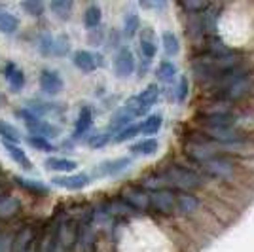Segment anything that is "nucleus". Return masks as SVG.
<instances>
[{
    "mask_svg": "<svg viewBox=\"0 0 254 252\" xmlns=\"http://www.w3.org/2000/svg\"><path fill=\"white\" fill-rule=\"evenodd\" d=\"M254 89V80L249 68L243 63H237L222 70L218 84L212 87L211 91H214V95L218 97V101L224 103H237L243 101L249 95L253 93Z\"/></svg>",
    "mask_w": 254,
    "mask_h": 252,
    "instance_id": "nucleus-1",
    "label": "nucleus"
},
{
    "mask_svg": "<svg viewBox=\"0 0 254 252\" xmlns=\"http://www.w3.org/2000/svg\"><path fill=\"white\" fill-rule=\"evenodd\" d=\"M93 124H95V106L89 105V103H84L78 110V116L74 120V127H72V135H70V140L76 142V140H82V138L93 131Z\"/></svg>",
    "mask_w": 254,
    "mask_h": 252,
    "instance_id": "nucleus-7",
    "label": "nucleus"
},
{
    "mask_svg": "<svg viewBox=\"0 0 254 252\" xmlns=\"http://www.w3.org/2000/svg\"><path fill=\"white\" fill-rule=\"evenodd\" d=\"M150 209L163 216H171L177 210V191L173 189L150 191Z\"/></svg>",
    "mask_w": 254,
    "mask_h": 252,
    "instance_id": "nucleus-11",
    "label": "nucleus"
},
{
    "mask_svg": "<svg viewBox=\"0 0 254 252\" xmlns=\"http://www.w3.org/2000/svg\"><path fill=\"white\" fill-rule=\"evenodd\" d=\"M48 10L52 11V15L59 21H70L72 19V11H74V2L72 0H52L48 6Z\"/></svg>",
    "mask_w": 254,
    "mask_h": 252,
    "instance_id": "nucleus-23",
    "label": "nucleus"
},
{
    "mask_svg": "<svg viewBox=\"0 0 254 252\" xmlns=\"http://www.w3.org/2000/svg\"><path fill=\"white\" fill-rule=\"evenodd\" d=\"M23 210V203L21 199L10 191L8 188H4L0 191V222L2 224H8V222H13Z\"/></svg>",
    "mask_w": 254,
    "mask_h": 252,
    "instance_id": "nucleus-12",
    "label": "nucleus"
},
{
    "mask_svg": "<svg viewBox=\"0 0 254 252\" xmlns=\"http://www.w3.org/2000/svg\"><path fill=\"white\" fill-rule=\"evenodd\" d=\"M2 146H4V152L8 154V158L15 163V165H19L23 171H32V161L29 159L27 156V152H25V148L21 144H8V142H2Z\"/></svg>",
    "mask_w": 254,
    "mask_h": 252,
    "instance_id": "nucleus-20",
    "label": "nucleus"
},
{
    "mask_svg": "<svg viewBox=\"0 0 254 252\" xmlns=\"http://www.w3.org/2000/svg\"><path fill=\"white\" fill-rule=\"evenodd\" d=\"M156 76L161 84H177V66L171 61H161L156 68Z\"/></svg>",
    "mask_w": 254,
    "mask_h": 252,
    "instance_id": "nucleus-32",
    "label": "nucleus"
},
{
    "mask_svg": "<svg viewBox=\"0 0 254 252\" xmlns=\"http://www.w3.org/2000/svg\"><path fill=\"white\" fill-rule=\"evenodd\" d=\"M138 52L142 57V64H140V74H144L148 70V66L152 64V61L156 59L158 55V44L152 32H144L140 36V42H138Z\"/></svg>",
    "mask_w": 254,
    "mask_h": 252,
    "instance_id": "nucleus-17",
    "label": "nucleus"
},
{
    "mask_svg": "<svg viewBox=\"0 0 254 252\" xmlns=\"http://www.w3.org/2000/svg\"><path fill=\"white\" fill-rule=\"evenodd\" d=\"M159 99V87L156 84H150L148 87H144L140 93L129 97L126 101V108L133 114V118L137 120L140 116H144L152 106L158 103Z\"/></svg>",
    "mask_w": 254,
    "mask_h": 252,
    "instance_id": "nucleus-3",
    "label": "nucleus"
},
{
    "mask_svg": "<svg viewBox=\"0 0 254 252\" xmlns=\"http://www.w3.org/2000/svg\"><path fill=\"white\" fill-rule=\"evenodd\" d=\"M211 177L220 180H232L235 175V165H233V159H230L226 154H216L211 159H207L201 165Z\"/></svg>",
    "mask_w": 254,
    "mask_h": 252,
    "instance_id": "nucleus-8",
    "label": "nucleus"
},
{
    "mask_svg": "<svg viewBox=\"0 0 254 252\" xmlns=\"http://www.w3.org/2000/svg\"><path fill=\"white\" fill-rule=\"evenodd\" d=\"M122 201L133 212L135 210L137 212H146V210H150V191H146V189L140 188V186H131V188L124 189Z\"/></svg>",
    "mask_w": 254,
    "mask_h": 252,
    "instance_id": "nucleus-15",
    "label": "nucleus"
},
{
    "mask_svg": "<svg viewBox=\"0 0 254 252\" xmlns=\"http://www.w3.org/2000/svg\"><path fill=\"white\" fill-rule=\"evenodd\" d=\"M19 8H21V11L25 15H29L32 19H42L46 10H48L46 4L40 2V0H25V2L19 4Z\"/></svg>",
    "mask_w": 254,
    "mask_h": 252,
    "instance_id": "nucleus-33",
    "label": "nucleus"
},
{
    "mask_svg": "<svg viewBox=\"0 0 254 252\" xmlns=\"http://www.w3.org/2000/svg\"><path fill=\"white\" fill-rule=\"evenodd\" d=\"M199 199L193 193H186V191H177V210L182 216H191L193 212L199 209Z\"/></svg>",
    "mask_w": 254,
    "mask_h": 252,
    "instance_id": "nucleus-22",
    "label": "nucleus"
},
{
    "mask_svg": "<svg viewBox=\"0 0 254 252\" xmlns=\"http://www.w3.org/2000/svg\"><path fill=\"white\" fill-rule=\"evenodd\" d=\"M2 76H4V82H6L11 93H21L25 89V85H27L25 70L15 61H6L2 64Z\"/></svg>",
    "mask_w": 254,
    "mask_h": 252,
    "instance_id": "nucleus-14",
    "label": "nucleus"
},
{
    "mask_svg": "<svg viewBox=\"0 0 254 252\" xmlns=\"http://www.w3.org/2000/svg\"><path fill=\"white\" fill-rule=\"evenodd\" d=\"M50 182L55 188H63L66 191H82L93 182V177L89 173H72V175H57Z\"/></svg>",
    "mask_w": 254,
    "mask_h": 252,
    "instance_id": "nucleus-13",
    "label": "nucleus"
},
{
    "mask_svg": "<svg viewBox=\"0 0 254 252\" xmlns=\"http://www.w3.org/2000/svg\"><path fill=\"white\" fill-rule=\"evenodd\" d=\"M21 29V19L10 10H0V34L4 36H15Z\"/></svg>",
    "mask_w": 254,
    "mask_h": 252,
    "instance_id": "nucleus-21",
    "label": "nucleus"
},
{
    "mask_svg": "<svg viewBox=\"0 0 254 252\" xmlns=\"http://www.w3.org/2000/svg\"><path fill=\"white\" fill-rule=\"evenodd\" d=\"M112 72L120 80H129L137 72V59H135L133 52L127 46H122L114 53V57H112Z\"/></svg>",
    "mask_w": 254,
    "mask_h": 252,
    "instance_id": "nucleus-6",
    "label": "nucleus"
},
{
    "mask_svg": "<svg viewBox=\"0 0 254 252\" xmlns=\"http://www.w3.org/2000/svg\"><path fill=\"white\" fill-rule=\"evenodd\" d=\"M0 180H4V171H2V165H0Z\"/></svg>",
    "mask_w": 254,
    "mask_h": 252,
    "instance_id": "nucleus-42",
    "label": "nucleus"
},
{
    "mask_svg": "<svg viewBox=\"0 0 254 252\" xmlns=\"http://www.w3.org/2000/svg\"><path fill=\"white\" fill-rule=\"evenodd\" d=\"M82 23H84V27L87 29V32L99 29L101 23H103V10H101V6L99 4H89L84 10Z\"/></svg>",
    "mask_w": 254,
    "mask_h": 252,
    "instance_id": "nucleus-26",
    "label": "nucleus"
},
{
    "mask_svg": "<svg viewBox=\"0 0 254 252\" xmlns=\"http://www.w3.org/2000/svg\"><path fill=\"white\" fill-rule=\"evenodd\" d=\"M0 230H4V224H2V222H0Z\"/></svg>",
    "mask_w": 254,
    "mask_h": 252,
    "instance_id": "nucleus-44",
    "label": "nucleus"
},
{
    "mask_svg": "<svg viewBox=\"0 0 254 252\" xmlns=\"http://www.w3.org/2000/svg\"><path fill=\"white\" fill-rule=\"evenodd\" d=\"M72 64L80 72L91 74L97 68L105 66V55L99 52H91V50H76L72 53Z\"/></svg>",
    "mask_w": 254,
    "mask_h": 252,
    "instance_id": "nucleus-10",
    "label": "nucleus"
},
{
    "mask_svg": "<svg viewBox=\"0 0 254 252\" xmlns=\"http://www.w3.org/2000/svg\"><path fill=\"white\" fill-rule=\"evenodd\" d=\"M25 142H27L32 150L42 152V154H52V152L57 150L55 142H52V140H48V138H44V137H36V135H27V137H25Z\"/></svg>",
    "mask_w": 254,
    "mask_h": 252,
    "instance_id": "nucleus-34",
    "label": "nucleus"
},
{
    "mask_svg": "<svg viewBox=\"0 0 254 252\" xmlns=\"http://www.w3.org/2000/svg\"><path fill=\"white\" fill-rule=\"evenodd\" d=\"M72 44H70V38L66 36V34H55V38H53V50H52V57H66L68 53H70V48Z\"/></svg>",
    "mask_w": 254,
    "mask_h": 252,
    "instance_id": "nucleus-35",
    "label": "nucleus"
},
{
    "mask_svg": "<svg viewBox=\"0 0 254 252\" xmlns=\"http://www.w3.org/2000/svg\"><path fill=\"white\" fill-rule=\"evenodd\" d=\"M25 129H27V135L44 137L48 138V140H52V142L53 138L61 137V127L55 126L53 122H48V120H40V118H36L29 126H25Z\"/></svg>",
    "mask_w": 254,
    "mask_h": 252,
    "instance_id": "nucleus-18",
    "label": "nucleus"
},
{
    "mask_svg": "<svg viewBox=\"0 0 254 252\" xmlns=\"http://www.w3.org/2000/svg\"><path fill=\"white\" fill-rule=\"evenodd\" d=\"M11 182H13V186H17L19 189H23V191H25L27 195H31V197H48V195H50V186L44 184L42 180L15 175V177L11 179Z\"/></svg>",
    "mask_w": 254,
    "mask_h": 252,
    "instance_id": "nucleus-16",
    "label": "nucleus"
},
{
    "mask_svg": "<svg viewBox=\"0 0 254 252\" xmlns=\"http://www.w3.org/2000/svg\"><path fill=\"white\" fill-rule=\"evenodd\" d=\"M159 142L158 138H140L137 142H133L129 146V152L135 154V156H154L158 154Z\"/></svg>",
    "mask_w": 254,
    "mask_h": 252,
    "instance_id": "nucleus-27",
    "label": "nucleus"
},
{
    "mask_svg": "<svg viewBox=\"0 0 254 252\" xmlns=\"http://www.w3.org/2000/svg\"><path fill=\"white\" fill-rule=\"evenodd\" d=\"M161 46H163V50L169 53H179V40H177V36H175V32L173 31H163L161 32Z\"/></svg>",
    "mask_w": 254,
    "mask_h": 252,
    "instance_id": "nucleus-37",
    "label": "nucleus"
},
{
    "mask_svg": "<svg viewBox=\"0 0 254 252\" xmlns=\"http://www.w3.org/2000/svg\"><path fill=\"white\" fill-rule=\"evenodd\" d=\"M82 142H85L89 148H93V150H101V148H106L110 142H112V135L108 133V131H91V133H87L84 138H82Z\"/></svg>",
    "mask_w": 254,
    "mask_h": 252,
    "instance_id": "nucleus-30",
    "label": "nucleus"
},
{
    "mask_svg": "<svg viewBox=\"0 0 254 252\" xmlns=\"http://www.w3.org/2000/svg\"><path fill=\"white\" fill-rule=\"evenodd\" d=\"M53 38L55 34H52L50 31H40L36 36H34V50L40 53L42 57H52V50H53Z\"/></svg>",
    "mask_w": 254,
    "mask_h": 252,
    "instance_id": "nucleus-28",
    "label": "nucleus"
},
{
    "mask_svg": "<svg viewBox=\"0 0 254 252\" xmlns=\"http://www.w3.org/2000/svg\"><path fill=\"white\" fill-rule=\"evenodd\" d=\"M133 122H135L133 114L127 110L126 106H120L116 112H114V116H112V120H110V129H108V133L114 137V135L120 133L122 129L133 126Z\"/></svg>",
    "mask_w": 254,
    "mask_h": 252,
    "instance_id": "nucleus-24",
    "label": "nucleus"
},
{
    "mask_svg": "<svg viewBox=\"0 0 254 252\" xmlns=\"http://www.w3.org/2000/svg\"><path fill=\"white\" fill-rule=\"evenodd\" d=\"M137 126H138V135H142V137L146 138H154V135H158V131L163 126V118L159 114H150L140 124H137Z\"/></svg>",
    "mask_w": 254,
    "mask_h": 252,
    "instance_id": "nucleus-25",
    "label": "nucleus"
},
{
    "mask_svg": "<svg viewBox=\"0 0 254 252\" xmlns=\"http://www.w3.org/2000/svg\"><path fill=\"white\" fill-rule=\"evenodd\" d=\"M131 165H133V161H131V158H127V156L114 158V159H105V161H101V163L95 165L93 177H97V179H116L120 175H124Z\"/></svg>",
    "mask_w": 254,
    "mask_h": 252,
    "instance_id": "nucleus-9",
    "label": "nucleus"
},
{
    "mask_svg": "<svg viewBox=\"0 0 254 252\" xmlns=\"http://www.w3.org/2000/svg\"><path fill=\"white\" fill-rule=\"evenodd\" d=\"M23 135L17 127L6 122V120H0V142H8V144H21Z\"/></svg>",
    "mask_w": 254,
    "mask_h": 252,
    "instance_id": "nucleus-29",
    "label": "nucleus"
},
{
    "mask_svg": "<svg viewBox=\"0 0 254 252\" xmlns=\"http://www.w3.org/2000/svg\"><path fill=\"white\" fill-rule=\"evenodd\" d=\"M122 32L116 31V29H112V31H108L106 32V40H105V46H106V50H110V52H114L116 53L124 44H122Z\"/></svg>",
    "mask_w": 254,
    "mask_h": 252,
    "instance_id": "nucleus-38",
    "label": "nucleus"
},
{
    "mask_svg": "<svg viewBox=\"0 0 254 252\" xmlns=\"http://www.w3.org/2000/svg\"><path fill=\"white\" fill-rule=\"evenodd\" d=\"M4 105V97H2V95H0V106Z\"/></svg>",
    "mask_w": 254,
    "mask_h": 252,
    "instance_id": "nucleus-43",
    "label": "nucleus"
},
{
    "mask_svg": "<svg viewBox=\"0 0 254 252\" xmlns=\"http://www.w3.org/2000/svg\"><path fill=\"white\" fill-rule=\"evenodd\" d=\"M38 237H40V228H34L32 224H23L15 228L11 252H36Z\"/></svg>",
    "mask_w": 254,
    "mask_h": 252,
    "instance_id": "nucleus-4",
    "label": "nucleus"
},
{
    "mask_svg": "<svg viewBox=\"0 0 254 252\" xmlns=\"http://www.w3.org/2000/svg\"><path fill=\"white\" fill-rule=\"evenodd\" d=\"M105 40H106V32L99 27V29H95V31H89V36H87V42L91 44V46H95V48H99V46H105Z\"/></svg>",
    "mask_w": 254,
    "mask_h": 252,
    "instance_id": "nucleus-41",
    "label": "nucleus"
},
{
    "mask_svg": "<svg viewBox=\"0 0 254 252\" xmlns=\"http://www.w3.org/2000/svg\"><path fill=\"white\" fill-rule=\"evenodd\" d=\"M38 87L46 99H55L64 91V80L59 70L46 66L38 72Z\"/></svg>",
    "mask_w": 254,
    "mask_h": 252,
    "instance_id": "nucleus-5",
    "label": "nucleus"
},
{
    "mask_svg": "<svg viewBox=\"0 0 254 252\" xmlns=\"http://www.w3.org/2000/svg\"><path fill=\"white\" fill-rule=\"evenodd\" d=\"M173 95H175L177 103H180V105L188 99V95H190V82H188V76H180L179 80H177L175 89H173Z\"/></svg>",
    "mask_w": 254,
    "mask_h": 252,
    "instance_id": "nucleus-36",
    "label": "nucleus"
},
{
    "mask_svg": "<svg viewBox=\"0 0 254 252\" xmlns=\"http://www.w3.org/2000/svg\"><path fill=\"white\" fill-rule=\"evenodd\" d=\"M23 106H27L34 116H38L40 120H57L61 122L66 116V106L53 101V99H40V97H34V99H29Z\"/></svg>",
    "mask_w": 254,
    "mask_h": 252,
    "instance_id": "nucleus-2",
    "label": "nucleus"
},
{
    "mask_svg": "<svg viewBox=\"0 0 254 252\" xmlns=\"http://www.w3.org/2000/svg\"><path fill=\"white\" fill-rule=\"evenodd\" d=\"M140 31V17L137 11H129L124 15V23H122V36L126 38H135Z\"/></svg>",
    "mask_w": 254,
    "mask_h": 252,
    "instance_id": "nucleus-31",
    "label": "nucleus"
},
{
    "mask_svg": "<svg viewBox=\"0 0 254 252\" xmlns=\"http://www.w3.org/2000/svg\"><path fill=\"white\" fill-rule=\"evenodd\" d=\"M135 137H138V126L137 124H133V126L126 127V129H122L120 133H116L114 137H112V140L114 142H127V140H133Z\"/></svg>",
    "mask_w": 254,
    "mask_h": 252,
    "instance_id": "nucleus-39",
    "label": "nucleus"
},
{
    "mask_svg": "<svg viewBox=\"0 0 254 252\" xmlns=\"http://www.w3.org/2000/svg\"><path fill=\"white\" fill-rule=\"evenodd\" d=\"M44 167L48 171L57 173V175H72L78 167V161L64 158V156H50V158L44 159Z\"/></svg>",
    "mask_w": 254,
    "mask_h": 252,
    "instance_id": "nucleus-19",
    "label": "nucleus"
},
{
    "mask_svg": "<svg viewBox=\"0 0 254 252\" xmlns=\"http://www.w3.org/2000/svg\"><path fill=\"white\" fill-rule=\"evenodd\" d=\"M13 235H15V228H4V230H0V252H11Z\"/></svg>",
    "mask_w": 254,
    "mask_h": 252,
    "instance_id": "nucleus-40",
    "label": "nucleus"
}]
</instances>
